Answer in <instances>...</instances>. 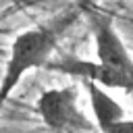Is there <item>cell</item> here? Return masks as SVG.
<instances>
[{
  "label": "cell",
  "instance_id": "obj_6",
  "mask_svg": "<svg viewBox=\"0 0 133 133\" xmlns=\"http://www.w3.org/2000/svg\"><path fill=\"white\" fill-rule=\"evenodd\" d=\"M104 133H133V118L131 116H125V118L116 121L114 125H110Z\"/></svg>",
  "mask_w": 133,
  "mask_h": 133
},
{
  "label": "cell",
  "instance_id": "obj_3",
  "mask_svg": "<svg viewBox=\"0 0 133 133\" xmlns=\"http://www.w3.org/2000/svg\"><path fill=\"white\" fill-rule=\"evenodd\" d=\"M89 27L96 44V60L123 73L133 81V56L127 50L118 29L114 27V21L98 10H89Z\"/></svg>",
  "mask_w": 133,
  "mask_h": 133
},
{
  "label": "cell",
  "instance_id": "obj_5",
  "mask_svg": "<svg viewBox=\"0 0 133 133\" xmlns=\"http://www.w3.org/2000/svg\"><path fill=\"white\" fill-rule=\"evenodd\" d=\"M83 87H85V94H87V100H89V106H91V114L96 118V127L102 133L110 125H114L116 121L127 116L125 108L108 94L106 87H102L94 81H83Z\"/></svg>",
  "mask_w": 133,
  "mask_h": 133
},
{
  "label": "cell",
  "instance_id": "obj_2",
  "mask_svg": "<svg viewBox=\"0 0 133 133\" xmlns=\"http://www.w3.org/2000/svg\"><path fill=\"white\" fill-rule=\"evenodd\" d=\"M35 112L48 129L81 133L91 131V121L79 108V89L75 85L50 87L39 94L35 102Z\"/></svg>",
  "mask_w": 133,
  "mask_h": 133
},
{
  "label": "cell",
  "instance_id": "obj_1",
  "mask_svg": "<svg viewBox=\"0 0 133 133\" xmlns=\"http://www.w3.org/2000/svg\"><path fill=\"white\" fill-rule=\"evenodd\" d=\"M77 19V12H66L52 23L46 25H35L25 31H21L8 50V58L4 64V73L0 79V110L4 108L6 100L15 91V87L23 81V77L39 66H46L50 60L60 35L73 25Z\"/></svg>",
  "mask_w": 133,
  "mask_h": 133
},
{
  "label": "cell",
  "instance_id": "obj_7",
  "mask_svg": "<svg viewBox=\"0 0 133 133\" xmlns=\"http://www.w3.org/2000/svg\"><path fill=\"white\" fill-rule=\"evenodd\" d=\"M19 2H37V0H0V6L2 4H19Z\"/></svg>",
  "mask_w": 133,
  "mask_h": 133
},
{
  "label": "cell",
  "instance_id": "obj_4",
  "mask_svg": "<svg viewBox=\"0 0 133 133\" xmlns=\"http://www.w3.org/2000/svg\"><path fill=\"white\" fill-rule=\"evenodd\" d=\"M46 69L77 77L81 81H94L106 89L133 91V81L129 77H125L123 73L106 66L98 60H85V58H77V56H60V58H50L46 62Z\"/></svg>",
  "mask_w": 133,
  "mask_h": 133
}]
</instances>
